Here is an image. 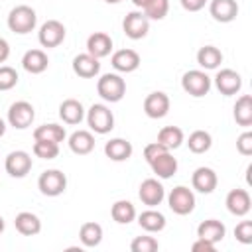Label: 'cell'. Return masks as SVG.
<instances>
[{
    "instance_id": "cell-1",
    "label": "cell",
    "mask_w": 252,
    "mask_h": 252,
    "mask_svg": "<svg viewBox=\"0 0 252 252\" xmlns=\"http://www.w3.org/2000/svg\"><path fill=\"white\" fill-rule=\"evenodd\" d=\"M35 24H37V14L28 4H20V6L12 8L8 14V28L14 33H20V35L30 33L35 28Z\"/></svg>"
},
{
    "instance_id": "cell-2",
    "label": "cell",
    "mask_w": 252,
    "mask_h": 252,
    "mask_svg": "<svg viewBox=\"0 0 252 252\" xmlns=\"http://www.w3.org/2000/svg\"><path fill=\"white\" fill-rule=\"evenodd\" d=\"M96 93L106 102H118L126 94V81L116 73H104L96 83Z\"/></svg>"
},
{
    "instance_id": "cell-3",
    "label": "cell",
    "mask_w": 252,
    "mask_h": 252,
    "mask_svg": "<svg viewBox=\"0 0 252 252\" xmlns=\"http://www.w3.org/2000/svg\"><path fill=\"white\" fill-rule=\"evenodd\" d=\"M87 124L94 134H108L114 128V114L106 104H93L87 110Z\"/></svg>"
},
{
    "instance_id": "cell-4",
    "label": "cell",
    "mask_w": 252,
    "mask_h": 252,
    "mask_svg": "<svg viewBox=\"0 0 252 252\" xmlns=\"http://www.w3.org/2000/svg\"><path fill=\"white\" fill-rule=\"evenodd\" d=\"M181 87L187 94L199 98V96H205L211 91V77L201 69H191V71L183 73Z\"/></svg>"
},
{
    "instance_id": "cell-5",
    "label": "cell",
    "mask_w": 252,
    "mask_h": 252,
    "mask_svg": "<svg viewBox=\"0 0 252 252\" xmlns=\"http://www.w3.org/2000/svg\"><path fill=\"white\" fill-rule=\"evenodd\" d=\"M37 187L45 197H59L67 189V177L59 169H45L37 179Z\"/></svg>"
},
{
    "instance_id": "cell-6",
    "label": "cell",
    "mask_w": 252,
    "mask_h": 252,
    "mask_svg": "<svg viewBox=\"0 0 252 252\" xmlns=\"http://www.w3.org/2000/svg\"><path fill=\"white\" fill-rule=\"evenodd\" d=\"M167 205L175 215L185 217V215L193 213V209H195V195L189 187L177 185V187L171 189V193L167 197Z\"/></svg>"
},
{
    "instance_id": "cell-7",
    "label": "cell",
    "mask_w": 252,
    "mask_h": 252,
    "mask_svg": "<svg viewBox=\"0 0 252 252\" xmlns=\"http://www.w3.org/2000/svg\"><path fill=\"white\" fill-rule=\"evenodd\" d=\"M33 118H35V110L28 100H16L8 108V124L18 130H26L28 126H32Z\"/></svg>"
},
{
    "instance_id": "cell-8",
    "label": "cell",
    "mask_w": 252,
    "mask_h": 252,
    "mask_svg": "<svg viewBox=\"0 0 252 252\" xmlns=\"http://www.w3.org/2000/svg\"><path fill=\"white\" fill-rule=\"evenodd\" d=\"M65 33H67V30L59 20H47V22L41 24V28L37 32V39L43 47L49 49V47L61 45L63 39H65Z\"/></svg>"
},
{
    "instance_id": "cell-9",
    "label": "cell",
    "mask_w": 252,
    "mask_h": 252,
    "mask_svg": "<svg viewBox=\"0 0 252 252\" xmlns=\"http://www.w3.org/2000/svg\"><path fill=\"white\" fill-rule=\"evenodd\" d=\"M122 30L130 39H142L150 32V20L144 16V12H128L126 18L122 20Z\"/></svg>"
},
{
    "instance_id": "cell-10",
    "label": "cell",
    "mask_w": 252,
    "mask_h": 252,
    "mask_svg": "<svg viewBox=\"0 0 252 252\" xmlns=\"http://www.w3.org/2000/svg\"><path fill=\"white\" fill-rule=\"evenodd\" d=\"M4 169L8 175L12 177H26L32 169V156L24 150H16V152H10L4 159Z\"/></svg>"
},
{
    "instance_id": "cell-11",
    "label": "cell",
    "mask_w": 252,
    "mask_h": 252,
    "mask_svg": "<svg viewBox=\"0 0 252 252\" xmlns=\"http://www.w3.org/2000/svg\"><path fill=\"white\" fill-rule=\"evenodd\" d=\"M138 197H140V201H142L144 205H148V207H158V205L163 201V197H165V189H163V185H161L158 179L148 177V179H144V181L140 183Z\"/></svg>"
},
{
    "instance_id": "cell-12",
    "label": "cell",
    "mask_w": 252,
    "mask_h": 252,
    "mask_svg": "<svg viewBox=\"0 0 252 252\" xmlns=\"http://www.w3.org/2000/svg\"><path fill=\"white\" fill-rule=\"evenodd\" d=\"M215 87H217L219 93L224 94V96L236 94V93L242 89V77H240V73H236L234 69H220V71L215 75Z\"/></svg>"
},
{
    "instance_id": "cell-13",
    "label": "cell",
    "mask_w": 252,
    "mask_h": 252,
    "mask_svg": "<svg viewBox=\"0 0 252 252\" xmlns=\"http://www.w3.org/2000/svg\"><path fill=\"white\" fill-rule=\"evenodd\" d=\"M169 96L161 91H156V93H150L146 98H144V112L148 118H163L167 112H169Z\"/></svg>"
},
{
    "instance_id": "cell-14",
    "label": "cell",
    "mask_w": 252,
    "mask_h": 252,
    "mask_svg": "<svg viewBox=\"0 0 252 252\" xmlns=\"http://www.w3.org/2000/svg\"><path fill=\"white\" fill-rule=\"evenodd\" d=\"M217 183H219V177H217L215 169L205 167V165L197 167V169L193 171V175H191V185H193V189L199 191V193H205V195L213 193V191L217 189Z\"/></svg>"
},
{
    "instance_id": "cell-15",
    "label": "cell",
    "mask_w": 252,
    "mask_h": 252,
    "mask_svg": "<svg viewBox=\"0 0 252 252\" xmlns=\"http://www.w3.org/2000/svg\"><path fill=\"white\" fill-rule=\"evenodd\" d=\"M224 205H226V209H228L230 215H234V217H244V215L250 213V207H252L250 193H248L246 189H232V191H228Z\"/></svg>"
},
{
    "instance_id": "cell-16",
    "label": "cell",
    "mask_w": 252,
    "mask_h": 252,
    "mask_svg": "<svg viewBox=\"0 0 252 252\" xmlns=\"http://www.w3.org/2000/svg\"><path fill=\"white\" fill-rule=\"evenodd\" d=\"M73 71L83 79H93L100 73V61L91 53H79L73 57Z\"/></svg>"
},
{
    "instance_id": "cell-17",
    "label": "cell",
    "mask_w": 252,
    "mask_h": 252,
    "mask_svg": "<svg viewBox=\"0 0 252 252\" xmlns=\"http://www.w3.org/2000/svg\"><path fill=\"white\" fill-rule=\"evenodd\" d=\"M209 12H211L213 20H217L220 24H228L238 16V4H236V0H211Z\"/></svg>"
},
{
    "instance_id": "cell-18",
    "label": "cell",
    "mask_w": 252,
    "mask_h": 252,
    "mask_svg": "<svg viewBox=\"0 0 252 252\" xmlns=\"http://www.w3.org/2000/svg\"><path fill=\"white\" fill-rule=\"evenodd\" d=\"M112 51V37L104 32H94L87 37V53H91L96 59H102L110 55Z\"/></svg>"
},
{
    "instance_id": "cell-19",
    "label": "cell",
    "mask_w": 252,
    "mask_h": 252,
    "mask_svg": "<svg viewBox=\"0 0 252 252\" xmlns=\"http://www.w3.org/2000/svg\"><path fill=\"white\" fill-rule=\"evenodd\" d=\"M110 63L120 73H132L140 67V55L134 49H118L112 53Z\"/></svg>"
},
{
    "instance_id": "cell-20",
    "label": "cell",
    "mask_w": 252,
    "mask_h": 252,
    "mask_svg": "<svg viewBox=\"0 0 252 252\" xmlns=\"http://www.w3.org/2000/svg\"><path fill=\"white\" fill-rule=\"evenodd\" d=\"M150 167L159 179H169L177 171V159L171 156V152H163L150 161Z\"/></svg>"
},
{
    "instance_id": "cell-21",
    "label": "cell",
    "mask_w": 252,
    "mask_h": 252,
    "mask_svg": "<svg viewBox=\"0 0 252 252\" xmlns=\"http://www.w3.org/2000/svg\"><path fill=\"white\" fill-rule=\"evenodd\" d=\"M14 226H16V230H18L20 234H24V236H35V234H39V230H41V220H39L37 215L30 213V211H22V213L16 215Z\"/></svg>"
},
{
    "instance_id": "cell-22",
    "label": "cell",
    "mask_w": 252,
    "mask_h": 252,
    "mask_svg": "<svg viewBox=\"0 0 252 252\" xmlns=\"http://www.w3.org/2000/svg\"><path fill=\"white\" fill-rule=\"evenodd\" d=\"M226 234V226L217 219H207L197 226V238H205L213 244L220 242Z\"/></svg>"
},
{
    "instance_id": "cell-23",
    "label": "cell",
    "mask_w": 252,
    "mask_h": 252,
    "mask_svg": "<svg viewBox=\"0 0 252 252\" xmlns=\"http://www.w3.org/2000/svg\"><path fill=\"white\" fill-rule=\"evenodd\" d=\"M47 65H49L47 53L41 51V49H30V51H26L24 57H22V67H24L28 73H32V75L43 73V71L47 69Z\"/></svg>"
},
{
    "instance_id": "cell-24",
    "label": "cell",
    "mask_w": 252,
    "mask_h": 252,
    "mask_svg": "<svg viewBox=\"0 0 252 252\" xmlns=\"http://www.w3.org/2000/svg\"><path fill=\"white\" fill-rule=\"evenodd\" d=\"M59 116L65 124L75 126V124H81V120L85 118V108L77 98H65L59 104Z\"/></svg>"
},
{
    "instance_id": "cell-25",
    "label": "cell",
    "mask_w": 252,
    "mask_h": 252,
    "mask_svg": "<svg viewBox=\"0 0 252 252\" xmlns=\"http://www.w3.org/2000/svg\"><path fill=\"white\" fill-rule=\"evenodd\" d=\"M69 148L77 156H87L94 150V136L89 130H75L69 136Z\"/></svg>"
},
{
    "instance_id": "cell-26",
    "label": "cell",
    "mask_w": 252,
    "mask_h": 252,
    "mask_svg": "<svg viewBox=\"0 0 252 252\" xmlns=\"http://www.w3.org/2000/svg\"><path fill=\"white\" fill-rule=\"evenodd\" d=\"M132 152H134L132 144L128 140H124V138H112V140H108L104 144V154L112 161H126V159H130Z\"/></svg>"
},
{
    "instance_id": "cell-27",
    "label": "cell",
    "mask_w": 252,
    "mask_h": 252,
    "mask_svg": "<svg viewBox=\"0 0 252 252\" xmlns=\"http://www.w3.org/2000/svg\"><path fill=\"white\" fill-rule=\"evenodd\" d=\"M79 240L85 248H94L102 242V226L98 222H83L79 228Z\"/></svg>"
},
{
    "instance_id": "cell-28",
    "label": "cell",
    "mask_w": 252,
    "mask_h": 252,
    "mask_svg": "<svg viewBox=\"0 0 252 252\" xmlns=\"http://www.w3.org/2000/svg\"><path fill=\"white\" fill-rule=\"evenodd\" d=\"M138 224H140L146 232H159V230L165 228V217H163L159 211H156L154 207H150L148 211L140 213Z\"/></svg>"
},
{
    "instance_id": "cell-29",
    "label": "cell",
    "mask_w": 252,
    "mask_h": 252,
    "mask_svg": "<svg viewBox=\"0 0 252 252\" xmlns=\"http://www.w3.org/2000/svg\"><path fill=\"white\" fill-rule=\"evenodd\" d=\"M110 217L118 224H128L136 219V207L126 199H120L110 207Z\"/></svg>"
},
{
    "instance_id": "cell-30",
    "label": "cell",
    "mask_w": 252,
    "mask_h": 252,
    "mask_svg": "<svg viewBox=\"0 0 252 252\" xmlns=\"http://www.w3.org/2000/svg\"><path fill=\"white\" fill-rule=\"evenodd\" d=\"M161 146H165L169 152L171 150H177L181 144H183V130L179 126H163L159 132H158V140Z\"/></svg>"
},
{
    "instance_id": "cell-31",
    "label": "cell",
    "mask_w": 252,
    "mask_h": 252,
    "mask_svg": "<svg viewBox=\"0 0 252 252\" xmlns=\"http://www.w3.org/2000/svg\"><path fill=\"white\" fill-rule=\"evenodd\" d=\"M197 63L203 67V69H217L220 63H222V53L219 47L215 45H203L199 51H197Z\"/></svg>"
},
{
    "instance_id": "cell-32",
    "label": "cell",
    "mask_w": 252,
    "mask_h": 252,
    "mask_svg": "<svg viewBox=\"0 0 252 252\" xmlns=\"http://www.w3.org/2000/svg\"><path fill=\"white\" fill-rule=\"evenodd\" d=\"M65 128L63 126H59V124H55V122H51V124H41V126H37L35 130H33V140H47V142H55V144H59V142H63L65 140Z\"/></svg>"
},
{
    "instance_id": "cell-33",
    "label": "cell",
    "mask_w": 252,
    "mask_h": 252,
    "mask_svg": "<svg viewBox=\"0 0 252 252\" xmlns=\"http://www.w3.org/2000/svg\"><path fill=\"white\" fill-rule=\"evenodd\" d=\"M234 120L238 126H252V96L242 94L234 104Z\"/></svg>"
},
{
    "instance_id": "cell-34",
    "label": "cell",
    "mask_w": 252,
    "mask_h": 252,
    "mask_svg": "<svg viewBox=\"0 0 252 252\" xmlns=\"http://www.w3.org/2000/svg\"><path fill=\"white\" fill-rule=\"evenodd\" d=\"M187 146H189V150H191L193 154H205V152L211 150L213 138H211V134L205 132V130H195V132L189 134Z\"/></svg>"
},
{
    "instance_id": "cell-35",
    "label": "cell",
    "mask_w": 252,
    "mask_h": 252,
    "mask_svg": "<svg viewBox=\"0 0 252 252\" xmlns=\"http://www.w3.org/2000/svg\"><path fill=\"white\" fill-rule=\"evenodd\" d=\"M142 10L148 20H163L169 12V2L167 0H150Z\"/></svg>"
},
{
    "instance_id": "cell-36",
    "label": "cell",
    "mask_w": 252,
    "mask_h": 252,
    "mask_svg": "<svg viewBox=\"0 0 252 252\" xmlns=\"http://www.w3.org/2000/svg\"><path fill=\"white\" fill-rule=\"evenodd\" d=\"M33 156L41 159H55L59 156V144L47 142V140H35L33 142Z\"/></svg>"
},
{
    "instance_id": "cell-37",
    "label": "cell",
    "mask_w": 252,
    "mask_h": 252,
    "mask_svg": "<svg viewBox=\"0 0 252 252\" xmlns=\"http://www.w3.org/2000/svg\"><path fill=\"white\" fill-rule=\"evenodd\" d=\"M159 248V242L154 236H136L130 242L132 252H156Z\"/></svg>"
},
{
    "instance_id": "cell-38",
    "label": "cell",
    "mask_w": 252,
    "mask_h": 252,
    "mask_svg": "<svg viewBox=\"0 0 252 252\" xmlns=\"http://www.w3.org/2000/svg\"><path fill=\"white\" fill-rule=\"evenodd\" d=\"M18 71L10 65H0V91H10L18 85Z\"/></svg>"
},
{
    "instance_id": "cell-39",
    "label": "cell",
    "mask_w": 252,
    "mask_h": 252,
    "mask_svg": "<svg viewBox=\"0 0 252 252\" xmlns=\"http://www.w3.org/2000/svg\"><path fill=\"white\" fill-rule=\"evenodd\" d=\"M234 236L242 244H252V220H240L234 228Z\"/></svg>"
},
{
    "instance_id": "cell-40",
    "label": "cell",
    "mask_w": 252,
    "mask_h": 252,
    "mask_svg": "<svg viewBox=\"0 0 252 252\" xmlns=\"http://www.w3.org/2000/svg\"><path fill=\"white\" fill-rule=\"evenodd\" d=\"M236 150H238L242 156H250V154H252V132H250V130L242 132V134L236 138Z\"/></svg>"
},
{
    "instance_id": "cell-41",
    "label": "cell",
    "mask_w": 252,
    "mask_h": 252,
    "mask_svg": "<svg viewBox=\"0 0 252 252\" xmlns=\"http://www.w3.org/2000/svg\"><path fill=\"white\" fill-rule=\"evenodd\" d=\"M163 152H169L165 146H161L159 142H152V144H148L146 148H144V158H146V161L150 163L154 158H158L159 154H163Z\"/></svg>"
},
{
    "instance_id": "cell-42",
    "label": "cell",
    "mask_w": 252,
    "mask_h": 252,
    "mask_svg": "<svg viewBox=\"0 0 252 252\" xmlns=\"http://www.w3.org/2000/svg\"><path fill=\"white\" fill-rule=\"evenodd\" d=\"M191 250L193 252H215V244L205 240V238H197L193 244H191Z\"/></svg>"
},
{
    "instance_id": "cell-43",
    "label": "cell",
    "mask_w": 252,
    "mask_h": 252,
    "mask_svg": "<svg viewBox=\"0 0 252 252\" xmlns=\"http://www.w3.org/2000/svg\"><path fill=\"white\" fill-rule=\"evenodd\" d=\"M179 2H181L183 10H187V12H199L207 4V0H179Z\"/></svg>"
},
{
    "instance_id": "cell-44",
    "label": "cell",
    "mask_w": 252,
    "mask_h": 252,
    "mask_svg": "<svg viewBox=\"0 0 252 252\" xmlns=\"http://www.w3.org/2000/svg\"><path fill=\"white\" fill-rule=\"evenodd\" d=\"M10 57V45L4 37H0V63H4Z\"/></svg>"
},
{
    "instance_id": "cell-45",
    "label": "cell",
    "mask_w": 252,
    "mask_h": 252,
    "mask_svg": "<svg viewBox=\"0 0 252 252\" xmlns=\"http://www.w3.org/2000/svg\"><path fill=\"white\" fill-rule=\"evenodd\" d=\"M132 2H134V6H136V8H144L150 0H132Z\"/></svg>"
},
{
    "instance_id": "cell-46",
    "label": "cell",
    "mask_w": 252,
    "mask_h": 252,
    "mask_svg": "<svg viewBox=\"0 0 252 252\" xmlns=\"http://www.w3.org/2000/svg\"><path fill=\"white\" fill-rule=\"evenodd\" d=\"M4 132H6V122H4L2 118H0V138L4 136Z\"/></svg>"
},
{
    "instance_id": "cell-47",
    "label": "cell",
    "mask_w": 252,
    "mask_h": 252,
    "mask_svg": "<svg viewBox=\"0 0 252 252\" xmlns=\"http://www.w3.org/2000/svg\"><path fill=\"white\" fill-rule=\"evenodd\" d=\"M4 226H6V224H4V219H2V217H0V234H2V232H4Z\"/></svg>"
},
{
    "instance_id": "cell-48",
    "label": "cell",
    "mask_w": 252,
    "mask_h": 252,
    "mask_svg": "<svg viewBox=\"0 0 252 252\" xmlns=\"http://www.w3.org/2000/svg\"><path fill=\"white\" fill-rule=\"evenodd\" d=\"M106 4H118V2H122V0H104Z\"/></svg>"
}]
</instances>
